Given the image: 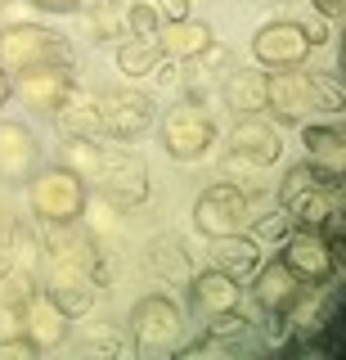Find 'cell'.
Here are the masks:
<instances>
[{
	"label": "cell",
	"instance_id": "e575fe53",
	"mask_svg": "<svg viewBox=\"0 0 346 360\" xmlns=\"http://www.w3.org/2000/svg\"><path fill=\"white\" fill-rule=\"evenodd\" d=\"M310 5H315V14L328 18V22H342V14H346V0H310Z\"/></svg>",
	"mask_w": 346,
	"mask_h": 360
},
{
	"label": "cell",
	"instance_id": "ac0fdd59",
	"mask_svg": "<svg viewBox=\"0 0 346 360\" xmlns=\"http://www.w3.org/2000/svg\"><path fill=\"white\" fill-rule=\"evenodd\" d=\"M207 257H211V266L225 270L229 279H252V270L261 266V243H256L248 230H239V234H216V239H211V248H207Z\"/></svg>",
	"mask_w": 346,
	"mask_h": 360
},
{
	"label": "cell",
	"instance_id": "44dd1931",
	"mask_svg": "<svg viewBox=\"0 0 346 360\" xmlns=\"http://www.w3.org/2000/svg\"><path fill=\"white\" fill-rule=\"evenodd\" d=\"M265 77L270 72H256V68H234L220 86V99L234 112H265Z\"/></svg>",
	"mask_w": 346,
	"mask_h": 360
},
{
	"label": "cell",
	"instance_id": "2e32d148",
	"mask_svg": "<svg viewBox=\"0 0 346 360\" xmlns=\"http://www.w3.org/2000/svg\"><path fill=\"white\" fill-rule=\"evenodd\" d=\"M158 50L166 54V59H175V63H189V59H203V54L216 45V32H211V22L203 18H175V22H162L158 27Z\"/></svg>",
	"mask_w": 346,
	"mask_h": 360
},
{
	"label": "cell",
	"instance_id": "7c38bea8",
	"mask_svg": "<svg viewBox=\"0 0 346 360\" xmlns=\"http://www.w3.org/2000/svg\"><path fill=\"white\" fill-rule=\"evenodd\" d=\"M229 158L261 172V167H274L284 158V140H279V131L261 112H239V122L229 127Z\"/></svg>",
	"mask_w": 346,
	"mask_h": 360
},
{
	"label": "cell",
	"instance_id": "74e56055",
	"mask_svg": "<svg viewBox=\"0 0 346 360\" xmlns=\"http://www.w3.org/2000/svg\"><path fill=\"white\" fill-rule=\"evenodd\" d=\"M9 243H14V217L0 212V252H9Z\"/></svg>",
	"mask_w": 346,
	"mask_h": 360
},
{
	"label": "cell",
	"instance_id": "f1b7e54d",
	"mask_svg": "<svg viewBox=\"0 0 346 360\" xmlns=\"http://www.w3.org/2000/svg\"><path fill=\"white\" fill-rule=\"evenodd\" d=\"M252 221H256V234H252L256 243H279L288 230H293V217H288L284 207H279V212H265V217H252Z\"/></svg>",
	"mask_w": 346,
	"mask_h": 360
},
{
	"label": "cell",
	"instance_id": "4316f807",
	"mask_svg": "<svg viewBox=\"0 0 346 360\" xmlns=\"http://www.w3.org/2000/svg\"><path fill=\"white\" fill-rule=\"evenodd\" d=\"M99 162H104V144H95V140H63L59 167H68V172H76L81 180H95Z\"/></svg>",
	"mask_w": 346,
	"mask_h": 360
},
{
	"label": "cell",
	"instance_id": "7a4b0ae2",
	"mask_svg": "<svg viewBox=\"0 0 346 360\" xmlns=\"http://www.w3.org/2000/svg\"><path fill=\"white\" fill-rule=\"evenodd\" d=\"M126 333L140 356H175L185 342V311L166 292H149V297H140L131 307Z\"/></svg>",
	"mask_w": 346,
	"mask_h": 360
},
{
	"label": "cell",
	"instance_id": "4dcf8cb0",
	"mask_svg": "<svg viewBox=\"0 0 346 360\" xmlns=\"http://www.w3.org/2000/svg\"><path fill=\"white\" fill-rule=\"evenodd\" d=\"M32 356H41V347L32 342L27 333H18V338H0V360H32Z\"/></svg>",
	"mask_w": 346,
	"mask_h": 360
},
{
	"label": "cell",
	"instance_id": "8fae6325",
	"mask_svg": "<svg viewBox=\"0 0 346 360\" xmlns=\"http://www.w3.org/2000/svg\"><path fill=\"white\" fill-rule=\"evenodd\" d=\"M279 262L293 270L301 284H328V275L338 270L328 243H324V234L319 230H301V225L279 239Z\"/></svg>",
	"mask_w": 346,
	"mask_h": 360
},
{
	"label": "cell",
	"instance_id": "f35d334b",
	"mask_svg": "<svg viewBox=\"0 0 346 360\" xmlns=\"http://www.w3.org/2000/svg\"><path fill=\"white\" fill-rule=\"evenodd\" d=\"M9 95H14V82H9V72L0 68V108H5V99H9Z\"/></svg>",
	"mask_w": 346,
	"mask_h": 360
},
{
	"label": "cell",
	"instance_id": "e0dca14e",
	"mask_svg": "<svg viewBox=\"0 0 346 360\" xmlns=\"http://www.w3.org/2000/svg\"><path fill=\"white\" fill-rule=\"evenodd\" d=\"M301 288L306 284H301L284 262H265V266L252 270V297H256V307H261L265 315H284L301 297Z\"/></svg>",
	"mask_w": 346,
	"mask_h": 360
},
{
	"label": "cell",
	"instance_id": "1f68e13d",
	"mask_svg": "<svg viewBox=\"0 0 346 360\" xmlns=\"http://www.w3.org/2000/svg\"><path fill=\"white\" fill-rule=\"evenodd\" d=\"M23 333V302L0 297V338H18Z\"/></svg>",
	"mask_w": 346,
	"mask_h": 360
},
{
	"label": "cell",
	"instance_id": "ffe728a7",
	"mask_svg": "<svg viewBox=\"0 0 346 360\" xmlns=\"http://www.w3.org/2000/svg\"><path fill=\"white\" fill-rule=\"evenodd\" d=\"M239 279H229L225 270H203V275H189V302H194V311L203 315H216V311H229L239 307Z\"/></svg>",
	"mask_w": 346,
	"mask_h": 360
},
{
	"label": "cell",
	"instance_id": "d6a6232c",
	"mask_svg": "<svg viewBox=\"0 0 346 360\" xmlns=\"http://www.w3.org/2000/svg\"><path fill=\"white\" fill-rule=\"evenodd\" d=\"M153 9H158V18H162V22H175V18H189L194 0H153Z\"/></svg>",
	"mask_w": 346,
	"mask_h": 360
},
{
	"label": "cell",
	"instance_id": "836d02e7",
	"mask_svg": "<svg viewBox=\"0 0 346 360\" xmlns=\"http://www.w3.org/2000/svg\"><path fill=\"white\" fill-rule=\"evenodd\" d=\"M333 27H338V22H328V18H319V14L310 18V22H301V32H306V41H310V45H324V41H333V37H328Z\"/></svg>",
	"mask_w": 346,
	"mask_h": 360
},
{
	"label": "cell",
	"instance_id": "3957f363",
	"mask_svg": "<svg viewBox=\"0 0 346 360\" xmlns=\"http://www.w3.org/2000/svg\"><path fill=\"white\" fill-rule=\"evenodd\" d=\"M27 207L36 225H54V221H81L86 217V180L68 172V167H36L27 180Z\"/></svg>",
	"mask_w": 346,
	"mask_h": 360
},
{
	"label": "cell",
	"instance_id": "9c48e42d",
	"mask_svg": "<svg viewBox=\"0 0 346 360\" xmlns=\"http://www.w3.org/2000/svg\"><path fill=\"white\" fill-rule=\"evenodd\" d=\"M76 90V77H72V63H32V68H18L14 77V95L23 99L32 112H54L63 108Z\"/></svg>",
	"mask_w": 346,
	"mask_h": 360
},
{
	"label": "cell",
	"instance_id": "30bf717a",
	"mask_svg": "<svg viewBox=\"0 0 346 360\" xmlns=\"http://www.w3.org/2000/svg\"><path fill=\"white\" fill-rule=\"evenodd\" d=\"M99 112H104V135H113V140H140V135H149V127L158 122V104H153V95H144V90H108L104 99H99Z\"/></svg>",
	"mask_w": 346,
	"mask_h": 360
},
{
	"label": "cell",
	"instance_id": "d4e9b609",
	"mask_svg": "<svg viewBox=\"0 0 346 360\" xmlns=\"http://www.w3.org/2000/svg\"><path fill=\"white\" fill-rule=\"evenodd\" d=\"M76 14L86 18V37L91 41H113L121 27H126V14H121L117 0H86Z\"/></svg>",
	"mask_w": 346,
	"mask_h": 360
},
{
	"label": "cell",
	"instance_id": "f546056e",
	"mask_svg": "<svg viewBox=\"0 0 346 360\" xmlns=\"http://www.w3.org/2000/svg\"><path fill=\"white\" fill-rule=\"evenodd\" d=\"M310 82H315L319 108H333V112H342V82H338V77H324V72H310Z\"/></svg>",
	"mask_w": 346,
	"mask_h": 360
},
{
	"label": "cell",
	"instance_id": "603a6c76",
	"mask_svg": "<svg viewBox=\"0 0 346 360\" xmlns=\"http://www.w3.org/2000/svg\"><path fill=\"white\" fill-rule=\"evenodd\" d=\"M149 266L158 270L162 279H171V284H185L189 275H194V262H189V248L175 239V234H158V239L149 243Z\"/></svg>",
	"mask_w": 346,
	"mask_h": 360
},
{
	"label": "cell",
	"instance_id": "52a82bcc",
	"mask_svg": "<svg viewBox=\"0 0 346 360\" xmlns=\"http://www.w3.org/2000/svg\"><path fill=\"white\" fill-rule=\"evenodd\" d=\"M95 185L113 207H140L149 198V167L140 162L135 153L121 149H104V162L95 172Z\"/></svg>",
	"mask_w": 346,
	"mask_h": 360
},
{
	"label": "cell",
	"instance_id": "8992f818",
	"mask_svg": "<svg viewBox=\"0 0 346 360\" xmlns=\"http://www.w3.org/2000/svg\"><path fill=\"white\" fill-rule=\"evenodd\" d=\"M216 144V117L198 108V99H185L162 117V149L175 162H203Z\"/></svg>",
	"mask_w": 346,
	"mask_h": 360
},
{
	"label": "cell",
	"instance_id": "484cf974",
	"mask_svg": "<svg viewBox=\"0 0 346 360\" xmlns=\"http://www.w3.org/2000/svg\"><path fill=\"white\" fill-rule=\"evenodd\" d=\"M207 338H216V342L234 347V356H239V352H248L252 320H248V315H239V307H229V311H216V315H207Z\"/></svg>",
	"mask_w": 346,
	"mask_h": 360
},
{
	"label": "cell",
	"instance_id": "7402d4cb",
	"mask_svg": "<svg viewBox=\"0 0 346 360\" xmlns=\"http://www.w3.org/2000/svg\"><path fill=\"white\" fill-rule=\"evenodd\" d=\"M301 144H306L310 162L328 167V172H342V167H346V135H342V127L310 122V127H301Z\"/></svg>",
	"mask_w": 346,
	"mask_h": 360
},
{
	"label": "cell",
	"instance_id": "277c9868",
	"mask_svg": "<svg viewBox=\"0 0 346 360\" xmlns=\"http://www.w3.org/2000/svg\"><path fill=\"white\" fill-rule=\"evenodd\" d=\"M32 63H72V45L63 32H50L41 22H9L0 27V68L18 72Z\"/></svg>",
	"mask_w": 346,
	"mask_h": 360
},
{
	"label": "cell",
	"instance_id": "5b68a950",
	"mask_svg": "<svg viewBox=\"0 0 346 360\" xmlns=\"http://www.w3.org/2000/svg\"><path fill=\"white\" fill-rule=\"evenodd\" d=\"M252 225V194L234 180H220V185H207L194 202V230L203 239H216V234H239Z\"/></svg>",
	"mask_w": 346,
	"mask_h": 360
},
{
	"label": "cell",
	"instance_id": "6da1fadb",
	"mask_svg": "<svg viewBox=\"0 0 346 360\" xmlns=\"http://www.w3.org/2000/svg\"><path fill=\"white\" fill-rule=\"evenodd\" d=\"M279 207L301 230H319L333 212H342V172H328L319 162H297L279 180Z\"/></svg>",
	"mask_w": 346,
	"mask_h": 360
},
{
	"label": "cell",
	"instance_id": "4fadbf2b",
	"mask_svg": "<svg viewBox=\"0 0 346 360\" xmlns=\"http://www.w3.org/2000/svg\"><path fill=\"white\" fill-rule=\"evenodd\" d=\"M265 108H274V117L284 122H301L310 108H319L315 82L301 68H279V72L265 77Z\"/></svg>",
	"mask_w": 346,
	"mask_h": 360
},
{
	"label": "cell",
	"instance_id": "9a60e30c",
	"mask_svg": "<svg viewBox=\"0 0 346 360\" xmlns=\"http://www.w3.org/2000/svg\"><path fill=\"white\" fill-rule=\"evenodd\" d=\"M41 162V144L23 122H0V180L23 185Z\"/></svg>",
	"mask_w": 346,
	"mask_h": 360
},
{
	"label": "cell",
	"instance_id": "d590c367",
	"mask_svg": "<svg viewBox=\"0 0 346 360\" xmlns=\"http://www.w3.org/2000/svg\"><path fill=\"white\" fill-rule=\"evenodd\" d=\"M36 9H46V14H76V9L86 5V0H32Z\"/></svg>",
	"mask_w": 346,
	"mask_h": 360
},
{
	"label": "cell",
	"instance_id": "83f0119b",
	"mask_svg": "<svg viewBox=\"0 0 346 360\" xmlns=\"http://www.w3.org/2000/svg\"><path fill=\"white\" fill-rule=\"evenodd\" d=\"M126 27H131V37H158L162 18H158V9H153V0H135V5L126 9Z\"/></svg>",
	"mask_w": 346,
	"mask_h": 360
},
{
	"label": "cell",
	"instance_id": "cb8c5ba5",
	"mask_svg": "<svg viewBox=\"0 0 346 360\" xmlns=\"http://www.w3.org/2000/svg\"><path fill=\"white\" fill-rule=\"evenodd\" d=\"M162 63V50H158V41L153 37H131V41H121L117 45V68L126 77H153V68Z\"/></svg>",
	"mask_w": 346,
	"mask_h": 360
},
{
	"label": "cell",
	"instance_id": "5bb4252c",
	"mask_svg": "<svg viewBox=\"0 0 346 360\" xmlns=\"http://www.w3.org/2000/svg\"><path fill=\"white\" fill-rule=\"evenodd\" d=\"M23 333L41 352H54V347L68 342V315L54 307V297L46 288H32L23 297Z\"/></svg>",
	"mask_w": 346,
	"mask_h": 360
},
{
	"label": "cell",
	"instance_id": "ba28073f",
	"mask_svg": "<svg viewBox=\"0 0 346 360\" xmlns=\"http://www.w3.org/2000/svg\"><path fill=\"white\" fill-rule=\"evenodd\" d=\"M310 50L315 45L306 41L301 22H293V18H274L265 27H256V37H252L256 68H270V72H279V68H301L310 59Z\"/></svg>",
	"mask_w": 346,
	"mask_h": 360
},
{
	"label": "cell",
	"instance_id": "8d00e7d4",
	"mask_svg": "<svg viewBox=\"0 0 346 360\" xmlns=\"http://www.w3.org/2000/svg\"><path fill=\"white\" fill-rule=\"evenodd\" d=\"M86 352H108V356H117V352H121V338H117V333H99V338H91V342H86Z\"/></svg>",
	"mask_w": 346,
	"mask_h": 360
},
{
	"label": "cell",
	"instance_id": "d6986e66",
	"mask_svg": "<svg viewBox=\"0 0 346 360\" xmlns=\"http://www.w3.org/2000/svg\"><path fill=\"white\" fill-rule=\"evenodd\" d=\"M54 117V131L63 135V140H99L104 135V112H99V99L95 95H72L63 99V108L50 112Z\"/></svg>",
	"mask_w": 346,
	"mask_h": 360
}]
</instances>
